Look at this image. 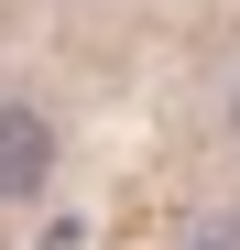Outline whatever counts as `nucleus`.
<instances>
[{
  "label": "nucleus",
  "mask_w": 240,
  "mask_h": 250,
  "mask_svg": "<svg viewBox=\"0 0 240 250\" xmlns=\"http://www.w3.org/2000/svg\"><path fill=\"white\" fill-rule=\"evenodd\" d=\"M44 174H55V131H44V109L0 98V196H44Z\"/></svg>",
  "instance_id": "1"
}]
</instances>
